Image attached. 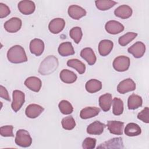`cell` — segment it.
I'll return each instance as SVG.
<instances>
[{"label":"cell","instance_id":"2e32d148","mask_svg":"<svg viewBox=\"0 0 149 149\" xmlns=\"http://www.w3.org/2000/svg\"><path fill=\"white\" fill-rule=\"evenodd\" d=\"M107 126L109 132L112 134L116 135H122L123 134L124 123L122 122L109 120L108 122Z\"/></svg>","mask_w":149,"mask_h":149},{"label":"cell","instance_id":"9c48e42d","mask_svg":"<svg viewBox=\"0 0 149 149\" xmlns=\"http://www.w3.org/2000/svg\"><path fill=\"white\" fill-rule=\"evenodd\" d=\"M105 30L111 34H117L124 30V26L120 22L116 20H109L105 25Z\"/></svg>","mask_w":149,"mask_h":149},{"label":"cell","instance_id":"7a4b0ae2","mask_svg":"<svg viewBox=\"0 0 149 149\" xmlns=\"http://www.w3.org/2000/svg\"><path fill=\"white\" fill-rule=\"evenodd\" d=\"M58 58L54 55H49L41 63L38 72L42 75H48L52 73L58 67Z\"/></svg>","mask_w":149,"mask_h":149},{"label":"cell","instance_id":"d6a6232c","mask_svg":"<svg viewBox=\"0 0 149 149\" xmlns=\"http://www.w3.org/2000/svg\"><path fill=\"white\" fill-rule=\"evenodd\" d=\"M58 107L61 112L64 115L70 114L73 111L72 104L66 100L61 101L58 104Z\"/></svg>","mask_w":149,"mask_h":149},{"label":"cell","instance_id":"4316f807","mask_svg":"<svg viewBox=\"0 0 149 149\" xmlns=\"http://www.w3.org/2000/svg\"><path fill=\"white\" fill-rule=\"evenodd\" d=\"M85 88L89 93H94L102 88V83L97 79H90L86 83Z\"/></svg>","mask_w":149,"mask_h":149},{"label":"cell","instance_id":"836d02e7","mask_svg":"<svg viewBox=\"0 0 149 149\" xmlns=\"http://www.w3.org/2000/svg\"><path fill=\"white\" fill-rule=\"evenodd\" d=\"M69 36L73 40L75 43L79 44L83 36L81 28L80 27H73L69 31Z\"/></svg>","mask_w":149,"mask_h":149},{"label":"cell","instance_id":"ac0fdd59","mask_svg":"<svg viewBox=\"0 0 149 149\" xmlns=\"http://www.w3.org/2000/svg\"><path fill=\"white\" fill-rule=\"evenodd\" d=\"M107 126L100 121H95L90 124L87 127V132L90 134L100 135L102 133L104 128Z\"/></svg>","mask_w":149,"mask_h":149},{"label":"cell","instance_id":"d590c367","mask_svg":"<svg viewBox=\"0 0 149 149\" xmlns=\"http://www.w3.org/2000/svg\"><path fill=\"white\" fill-rule=\"evenodd\" d=\"M13 129V127L12 125L1 126L0 128L1 135L3 137H14Z\"/></svg>","mask_w":149,"mask_h":149},{"label":"cell","instance_id":"484cf974","mask_svg":"<svg viewBox=\"0 0 149 149\" xmlns=\"http://www.w3.org/2000/svg\"><path fill=\"white\" fill-rule=\"evenodd\" d=\"M61 80L65 83L71 84L76 81L77 80V75L72 71L68 69H63L59 74Z\"/></svg>","mask_w":149,"mask_h":149},{"label":"cell","instance_id":"4fadbf2b","mask_svg":"<svg viewBox=\"0 0 149 149\" xmlns=\"http://www.w3.org/2000/svg\"><path fill=\"white\" fill-rule=\"evenodd\" d=\"M69 16L74 20H79L86 15V11L81 6L76 5H70L68 8Z\"/></svg>","mask_w":149,"mask_h":149},{"label":"cell","instance_id":"603a6c76","mask_svg":"<svg viewBox=\"0 0 149 149\" xmlns=\"http://www.w3.org/2000/svg\"><path fill=\"white\" fill-rule=\"evenodd\" d=\"M100 112V109L95 107H87L82 109L80 116L83 119H87L97 116Z\"/></svg>","mask_w":149,"mask_h":149},{"label":"cell","instance_id":"cb8c5ba5","mask_svg":"<svg viewBox=\"0 0 149 149\" xmlns=\"http://www.w3.org/2000/svg\"><path fill=\"white\" fill-rule=\"evenodd\" d=\"M59 54L62 56H68L74 54V51L70 42L61 43L58 48Z\"/></svg>","mask_w":149,"mask_h":149},{"label":"cell","instance_id":"277c9868","mask_svg":"<svg viewBox=\"0 0 149 149\" xmlns=\"http://www.w3.org/2000/svg\"><path fill=\"white\" fill-rule=\"evenodd\" d=\"M13 101L11 107L14 112H17L22 108L25 101V95L23 92L20 90H15L12 94Z\"/></svg>","mask_w":149,"mask_h":149},{"label":"cell","instance_id":"e575fe53","mask_svg":"<svg viewBox=\"0 0 149 149\" xmlns=\"http://www.w3.org/2000/svg\"><path fill=\"white\" fill-rule=\"evenodd\" d=\"M61 123L62 127L65 130H72L76 126L75 120L72 116L63 118L62 120Z\"/></svg>","mask_w":149,"mask_h":149},{"label":"cell","instance_id":"7c38bea8","mask_svg":"<svg viewBox=\"0 0 149 149\" xmlns=\"http://www.w3.org/2000/svg\"><path fill=\"white\" fill-rule=\"evenodd\" d=\"M17 6L19 11L25 15L32 14L36 9L35 3L31 1H21Z\"/></svg>","mask_w":149,"mask_h":149},{"label":"cell","instance_id":"8992f818","mask_svg":"<svg viewBox=\"0 0 149 149\" xmlns=\"http://www.w3.org/2000/svg\"><path fill=\"white\" fill-rule=\"evenodd\" d=\"M22 24V22L20 19L18 17H12L9 20H7L4 23V28L9 33H16L18 31Z\"/></svg>","mask_w":149,"mask_h":149},{"label":"cell","instance_id":"5bb4252c","mask_svg":"<svg viewBox=\"0 0 149 149\" xmlns=\"http://www.w3.org/2000/svg\"><path fill=\"white\" fill-rule=\"evenodd\" d=\"M24 84L30 90L34 92H38L41 89L42 82L38 77L31 76L26 79Z\"/></svg>","mask_w":149,"mask_h":149},{"label":"cell","instance_id":"4dcf8cb0","mask_svg":"<svg viewBox=\"0 0 149 149\" xmlns=\"http://www.w3.org/2000/svg\"><path fill=\"white\" fill-rule=\"evenodd\" d=\"M123 112V102L118 98H114L112 100V112L115 115H120Z\"/></svg>","mask_w":149,"mask_h":149},{"label":"cell","instance_id":"30bf717a","mask_svg":"<svg viewBox=\"0 0 149 149\" xmlns=\"http://www.w3.org/2000/svg\"><path fill=\"white\" fill-rule=\"evenodd\" d=\"M44 50V43L39 38H34L30 42V51L31 54L36 55H41Z\"/></svg>","mask_w":149,"mask_h":149},{"label":"cell","instance_id":"f1b7e54d","mask_svg":"<svg viewBox=\"0 0 149 149\" xmlns=\"http://www.w3.org/2000/svg\"><path fill=\"white\" fill-rule=\"evenodd\" d=\"M67 65L75 69L79 74H83L85 72V65L77 59H71L68 60L67 62Z\"/></svg>","mask_w":149,"mask_h":149},{"label":"cell","instance_id":"8fae6325","mask_svg":"<svg viewBox=\"0 0 149 149\" xmlns=\"http://www.w3.org/2000/svg\"><path fill=\"white\" fill-rule=\"evenodd\" d=\"M65 26V22L62 18H55L48 24L49 31L53 34H58L62 31Z\"/></svg>","mask_w":149,"mask_h":149},{"label":"cell","instance_id":"5b68a950","mask_svg":"<svg viewBox=\"0 0 149 149\" xmlns=\"http://www.w3.org/2000/svg\"><path fill=\"white\" fill-rule=\"evenodd\" d=\"M112 65L116 71L125 72L127 70L130 66V59L126 56H119L113 60Z\"/></svg>","mask_w":149,"mask_h":149},{"label":"cell","instance_id":"d4e9b609","mask_svg":"<svg viewBox=\"0 0 149 149\" xmlns=\"http://www.w3.org/2000/svg\"><path fill=\"white\" fill-rule=\"evenodd\" d=\"M143 104L142 98L137 94H132L127 100V107L129 109L134 110L141 107Z\"/></svg>","mask_w":149,"mask_h":149},{"label":"cell","instance_id":"ffe728a7","mask_svg":"<svg viewBox=\"0 0 149 149\" xmlns=\"http://www.w3.org/2000/svg\"><path fill=\"white\" fill-rule=\"evenodd\" d=\"M80 56L89 65H93L97 61V58L93 50L89 47L83 49L80 52Z\"/></svg>","mask_w":149,"mask_h":149},{"label":"cell","instance_id":"3957f363","mask_svg":"<svg viewBox=\"0 0 149 149\" xmlns=\"http://www.w3.org/2000/svg\"><path fill=\"white\" fill-rule=\"evenodd\" d=\"M15 141L17 146L22 147H28L32 143V139L29 133L24 129L17 131Z\"/></svg>","mask_w":149,"mask_h":149},{"label":"cell","instance_id":"83f0119b","mask_svg":"<svg viewBox=\"0 0 149 149\" xmlns=\"http://www.w3.org/2000/svg\"><path fill=\"white\" fill-rule=\"evenodd\" d=\"M124 132L126 136L132 137L140 135L141 133V129L137 124L132 122L126 126Z\"/></svg>","mask_w":149,"mask_h":149},{"label":"cell","instance_id":"7402d4cb","mask_svg":"<svg viewBox=\"0 0 149 149\" xmlns=\"http://www.w3.org/2000/svg\"><path fill=\"white\" fill-rule=\"evenodd\" d=\"M112 94L110 93H106L99 97L100 107L104 112H107L111 109L112 102Z\"/></svg>","mask_w":149,"mask_h":149},{"label":"cell","instance_id":"ab89813d","mask_svg":"<svg viewBox=\"0 0 149 149\" xmlns=\"http://www.w3.org/2000/svg\"><path fill=\"white\" fill-rule=\"evenodd\" d=\"M0 95H1V97L8 101H10V97L9 95L8 92L7 91V90L6 89L5 87H4L3 86L1 85L0 86Z\"/></svg>","mask_w":149,"mask_h":149},{"label":"cell","instance_id":"9a60e30c","mask_svg":"<svg viewBox=\"0 0 149 149\" xmlns=\"http://www.w3.org/2000/svg\"><path fill=\"white\" fill-rule=\"evenodd\" d=\"M123 148V144L121 137H115L111 139L104 143L101 144L97 147V148Z\"/></svg>","mask_w":149,"mask_h":149},{"label":"cell","instance_id":"44dd1931","mask_svg":"<svg viewBox=\"0 0 149 149\" xmlns=\"http://www.w3.org/2000/svg\"><path fill=\"white\" fill-rule=\"evenodd\" d=\"M132 8L126 5H123L118 6L114 11V14L116 16L123 19H126L130 17L132 15Z\"/></svg>","mask_w":149,"mask_h":149},{"label":"cell","instance_id":"74e56055","mask_svg":"<svg viewBox=\"0 0 149 149\" xmlns=\"http://www.w3.org/2000/svg\"><path fill=\"white\" fill-rule=\"evenodd\" d=\"M137 118L144 123H149V108L146 107L137 115Z\"/></svg>","mask_w":149,"mask_h":149},{"label":"cell","instance_id":"1f68e13d","mask_svg":"<svg viewBox=\"0 0 149 149\" xmlns=\"http://www.w3.org/2000/svg\"><path fill=\"white\" fill-rule=\"evenodd\" d=\"M137 36V34L133 32H128L121 36L118 39V42L121 46H126L133 40Z\"/></svg>","mask_w":149,"mask_h":149},{"label":"cell","instance_id":"e0dca14e","mask_svg":"<svg viewBox=\"0 0 149 149\" xmlns=\"http://www.w3.org/2000/svg\"><path fill=\"white\" fill-rule=\"evenodd\" d=\"M44 109V108L39 105L31 104L26 108L25 113L28 118L34 119L38 117L43 112Z\"/></svg>","mask_w":149,"mask_h":149},{"label":"cell","instance_id":"52a82bcc","mask_svg":"<svg viewBox=\"0 0 149 149\" xmlns=\"http://www.w3.org/2000/svg\"><path fill=\"white\" fill-rule=\"evenodd\" d=\"M136 89V83L130 78L121 81L117 86V91L120 94H125Z\"/></svg>","mask_w":149,"mask_h":149},{"label":"cell","instance_id":"8d00e7d4","mask_svg":"<svg viewBox=\"0 0 149 149\" xmlns=\"http://www.w3.org/2000/svg\"><path fill=\"white\" fill-rule=\"evenodd\" d=\"M96 139L91 137L86 138L82 143V147L84 149H93L95 147Z\"/></svg>","mask_w":149,"mask_h":149},{"label":"cell","instance_id":"d6986e66","mask_svg":"<svg viewBox=\"0 0 149 149\" xmlns=\"http://www.w3.org/2000/svg\"><path fill=\"white\" fill-rule=\"evenodd\" d=\"M113 43L109 40H102L98 44V52L102 56H107L112 51Z\"/></svg>","mask_w":149,"mask_h":149},{"label":"cell","instance_id":"ba28073f","mask_svg":"<svg viewBox=\"0 0 149 149\" xmlns=\"http://www.w3.org/2000/svg\"><path fill=\"white\" fill-rule=\"evenodd\" d=\"M129 53L132 54L136 58H140L143 56L146 51V45L141 41H137L127 49Z\"/></svg>","mask_w":149,"mask_h":149},{"label":"cell","instance_id":"6da1fadb","mask_svg":"<svg viewBox=\"0 0 149 149\" xmlns=\"http://www.w3.org/2000/svg\"><path fill=\"white\" fill-rule=\"evenodd\" d=\"M7 58L8 61L13 63H20L27 61L24 48L19 45H14L9 48L7 52Z\"/></svg>","mask_w":149,"mask_h":149},{"label":"cell","instance_id":"f35d334b","mask_svg":"<svg viewBox=\"0 0 149 149\" xmlns=\"http://www.w3.org/2000/svg\"><path fill=\"white\" fill-rule=\"evenodd\" d=\"M10 13L9 8L5 4L1 2L0 3V17L3 18L8 16Z\"/></svg>","mask_w":149,"mask_h":149},{"label":"cell","instance_id":"f546056e","mask_svg":"<svg viewBox=\"0 0 149 149\" xmlns=\"http://www.w3.org/2000/svg\"><path fill=\"white\" fill-rule=\"evenodd\" d=\"M95 6L100 10H107L117 3L116 2L110 0H98L95 1Z\"/></svg>","mask_w":149,"mask_h":149}]
</instances>
